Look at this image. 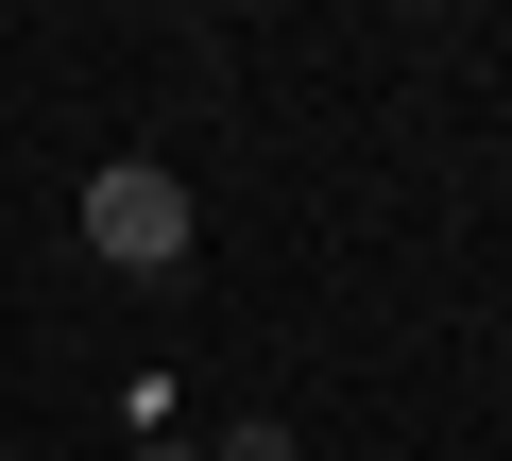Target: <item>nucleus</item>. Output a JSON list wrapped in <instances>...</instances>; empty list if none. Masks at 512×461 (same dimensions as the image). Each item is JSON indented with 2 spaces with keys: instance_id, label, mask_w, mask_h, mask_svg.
Listing matches in <instances>:
<instances>
[{
  "instance_id": "nucleus-1",
  "label": "nucleus",
  "mask_w": 512,
  "mask_h": 461,
  "mask_svg": "<svg viewBox=\"0 0 512 461\" xmlns=\"http://www.w3.org/2000/svg\"><path fill=\"white\" fill-rule=\"evenodd\" d=\"M86 257H103V274H188V188H171L154 154H103V171H86Z\"/></svg>"
},
{
  "instance_id": "nucleus-2",
  "label": "nucleus",
  "mask_w": 512,
  "mask_h": 461,
  "mask_svg": "<svg viewBox=\"0 0 512 461\" xmlns=\"http://www.w3.org/2000/svg\"><path fill=\"white\" fill-rule=\"evenodd\" d=\"M205 461H308V444H291V427H274V410H239V427H222V444H205Z\"/></svg>"
},
{
  "instance_id": "nucleus-3",
  "label": "nucleus",
  "mask_w": 512,
  "mask_h": 461,
  "mask_svg": "<svg viewBox=\"0 0 512 461\" xmlns=\"http://www.w3.org/2000/svg\"><path fill=\"white\" fill-rule=\"evenodd\" d=\"M137 461H205V444H137Z\"/></svg>"
}]
</instances>
